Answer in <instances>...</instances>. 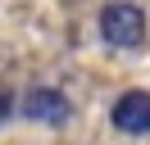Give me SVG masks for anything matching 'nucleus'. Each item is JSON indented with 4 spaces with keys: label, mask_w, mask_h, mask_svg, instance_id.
Instances as JSON below:
<instances>
[{
    "label": "nucleus",
    "mask_w": 150,
    "mask_h": 145,
    "mask_svg": "<svg viewBox=\"0 0 150 145\" xmlns=\"http://www.w3.org/2000/svg\"><path fill=\"white\" fill-rule=\"evenodd\" d=\"M9 113H14V91L0 86V122H9Z\"/></svg>",
    "instance_id": "20e7f679"
},
{
    "label": "nucleus",
    "mask_w": 150,
    "mask_h": 145,
    "mask_svg": "<svg viewBox=\"0 0 150 145\" xmlns=\"http://www.w3.org/2000/svg\"><path fill=\"white\" fill-rule=\"evenodd\" d=\"M23 118L46 122V127H64L68 118H73V100H68L64 91H55V86H32L28 95H23Z\"/></svg>",
    "instance_id": "f03ea898"
},
{
    "label": "nucleus",
    "mask_w": 150,
    "mask_h": 145,
    "mask_svg": "<svg viewBox=\"0 0 150 145\" xmlns=\"http://www.w3.org/2000/svg\"><path fill=\"white\" fill-rule=\"evenodd\" d=\"M100 36L109 45H118V50H137L146 41V14H141V5H132V0L105 5L100 9Z\"/></svg>",
    "instance_id": "f257e3e1"
},
{
    "label": "nucleus",
    "mask_w": 150,
    "mask_h": 145,
    "mask_svg": "<svg viewBox=\"0 0 150 145\" xmlns=\"http://www.w3.org/2000/svg\"><path fill=\"white\" fill-rule=\"evenodd\" d=\"M109 122L127 136H150V91H123L109 109Z\"/></svg>",
    "instance_id": "7ed1b4c3"
}]
</instances>
